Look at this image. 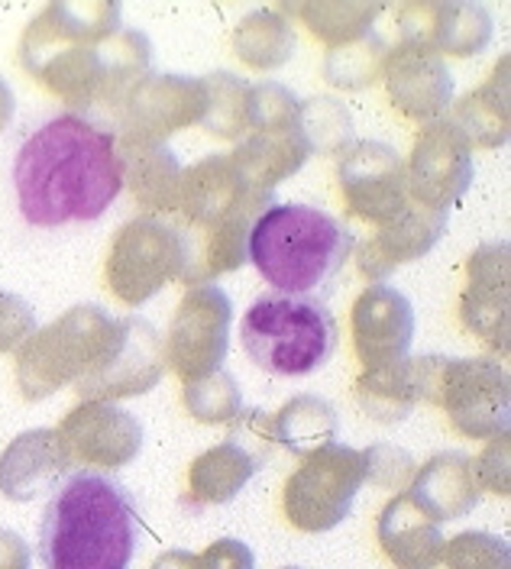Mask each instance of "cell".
I'll return each instance as SVG.
<instances>
[{"label":"cell","mask_w":511,"mask_h":569,"mask_svg":"<svg viewBox=\"0 0 511 569\" xmlns=\"http://www.w3.org/2000/svg\"><path fill=\"white\" fill-rule=\"evenodd\" d=\"M123 188V166L110 130L88 117L59 113L20 142L13 191L30 227L59 230L104 217Z\"/></svg>","instance_id":"obj_1"},{"label":"cell","mask_w":511,"mask_h":569,"mask_svg":"<svg viewBox=\"0 0 511 569\" xmlns=\"http://www.w3.org/2000/svg\"><path fill=\"white\" fill-rule=\"evenodd\" d=\"M143 537V515L108 472L78 469L39 518L42 569H127Z\"/></svg>","instance_id":"obj_2"},{"label":"cell","mask_w":511,"mask_h":569,"mask_svg":"<svg viewBox=\"0 0 511 569\" xmlns=\"http://www.w3.org/2000/svg\"><path fill=\"white\" fill-rule=\"evenodd\" d=\"M353 247L350 227L308 204H272L247 233V259L275 295L318 301L333 295Z\"/></svg>","instance_id":"obj_3"},{"label":"cell","mask_w":511,"mask_h":569,"mask_svg":"<svg viewBox=\"0 0 511 569\" xmlns=\"http://www.w3.org/2000/svg\"><path fill=\"white\" fill-rule=\"evenodd\" d=\"M240 343L259 369L301 379L324 369L340 347V323L318 298L259 295L240 320Z\"/></svg>","instance_id":"obj_4"},{"label":"cell","mask_w":511,"mask_h":569,"mask_svg":"<svg viewBox=\"0 0 511 569\" xmlns=\"http://www.w3.org/2000/svg\"><path fill=\"white\" fill-rule=\"evenodd\" d=\"M363 482V453L343 443H324L301 457V466L285 482V518L304 533L333 531L343 518H350Z\"/></svg>","instance_id":"obj_5"},{"label":"cell","mask_w":511,"mask_h":569,"mask_svg":"<svg viewBox=\"0 0 511 569\" xmlns=\"http://www.w3.org/2000/svg\"><path fill=\"white\" fill-rule=\"evenodd\" d=\"M230 330V298L218 284H204L188 291L172 323L169 359L182 379H201L218 372L227 353Z\"/></svg>","instance_id":"obj_6"},{"label":"cell","mask_w":511,"mask_h":569,"mask_svg":"<svg viewBox=\"0 0 511 569\" xmlns=\"http://www.w3.org/2000/svg\"><path fill=\"white\" fill-rule=\"evenodd\" d=\"M182 233L166 230L152 220H137L130 227L120 230V240L113 252L117 256H143L140 266L137 262H117L108 266V276L113 279V291L127 301V305H140L147 301L152 291H159V284H166L176 276V266L182 262Z\"/></svg>","instance_id":"obj_7"},{"label":"cell","mask_w":511,"mask_h":569,"mask_svg":"<svg viewBox=\"0 0 511 569\" xmlns=\"http://www.w3.org/2000/svg\"><path fill=\"white\" fill-rule=\"evenodd\" d=\"M414 337V315L402 291L372 284L353 305V343L369 372L404 362Z\"/></svg>","instance_id":"obj_8"},{"label":"cell","mask_w":511,"mask_h":569,"mask_svg":"<svg viewBox=\"0 0 511 569\" xmlns=\"http://www.w3.org/2000/svg\"><path fill=\"white\" fill-rule=\"evenodd\" d=\"M475 466L463 453H440L421 466L408 498L431 521H460L479 505V479Z\"/></svg>","instance_id":"obj_9"},{"label":"cell","mask_w":511,"mask_h":569,"mask_svg":"<svg viewBox=\"0 0 511 569\" xmlns=\"http://www.w3.org/2000/svg\"><path fill=\"white\" fill-rule=\"evenodd\" d=\"M379 543L399 569H434L443 557V533L408 492L395 496L379 515Z\"/></svg>","instance_id":"obj_10"},{"label":"cell","mask_w":511,"mask_h":569,"mask_svg":"<svg viewBox=\"0 0 511 569\" xmlns=\"http://www.w3.org/2000/svg\"><path fill=\"white\" fill-rule=\"evenodd\" d=\"M259 466H262L259 457H253L240 440L227 437V443L201 453L191 466L188 486H191L194 505H223V501H230L253 479Z\"/></svg>","instance_id":"obj_11"},{"label":"cell","mask_w":511,"mask_h":569,"mask_svg":"<svg viewBox=\"0 0 511 569\" xmlns=\"http://www.w3.org/2000/svg\"><path fill=\"white\" fill-rule=\"evenodd\" d=\"M272 437L298 457H308L318 447L337 440V415L324 398L301 395L279 411V418L272 421Z\"/></svg>","instance_id":"obj_12"},{"label":"cell","mask_w":511,"mask_h":569,"mask_svg":"<svg viewBox=\"0 0 511 569\" xmlns=\"http://www.w3.org/2000/svg\"><path fill=\"white\" fill-rule=\"evenodd\" d=\"M440 563H447V569H509L511 553L505 540L492 533L467 531L443 543Z\"/></svg>","instance_id":"obj_13"},{"label":"cell","mask_w":511,"mask_h":569,"mask_svg":"<svg viewBox=\"0 0 511 569\" xmlns=\"http://www.w3.org/2000/svg\"><path fill=\"white\" fill-rule=\"evenodd\" d=\"M194 569H255V557L243 540L223 537L204 553H194Z\"/></svg>","instance_id":"obj_14"},{"label":"cell","mask_w":511,"mask_h":569,"mask_svg":"<svg viewBox=\"0 0 511 569\" xmlns=\"http://www.w3.org/2000/svg\"><path fill=\"white\" fill-rule=\"evenodd\" d=\"M0 569H30V547L23 537L0 528Z\"/></svg>","instance_id":"obj_15"},{"label":"cell","mask_w":511,"mask_h":569,"mask_svg":"<svg viewBox=\"0 0 511 569\" xmlns=\"http://www.w3.org/2000/svg\"><path fill=\"white\" fill-rule=\"evenodd\" d=\"M152 569H194V553H184V550H169L162 553Z\"/></svg>","instance_id":"obj_16"},{"label":"cell","mask_w":511,"mask_h":569,"mask_svg":"<svg viewBox=\"0 0 511 569\" xmlns=\"http://www.w3.org/2000/svg\"><path fill=\"white\" fill-rule=\"evenodd\" d=\"M285 569H298V567H285Z\"/></svg>","instance_id":"obj_17"}]
</instances>
